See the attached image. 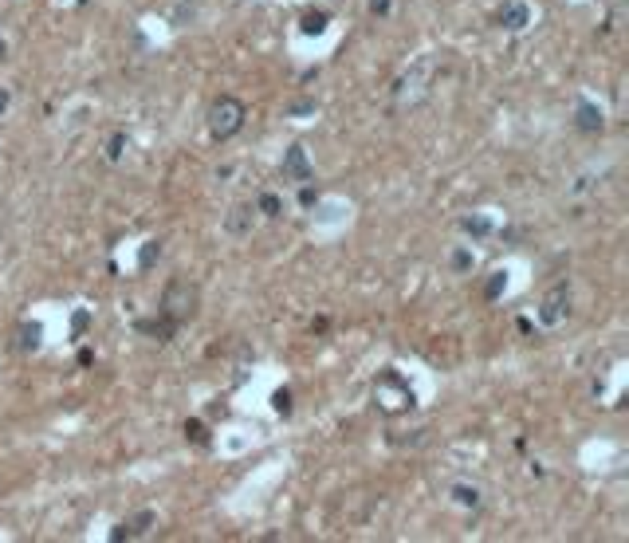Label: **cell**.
Here are the masks:
<instances>
[{"mask_svg": "<svg viewBox=\"0 0 629 543\" xmlns=\"http://www.w3.org/2000/svg\"><path fill=\"white\" fill-rule=\"evenodd\" d=\"M154 519H157L154 512H150V508H142V512H134L130 519H122L118 528L110 531V540H114V543H122V540H142L145 531L154 528Z\"/></svg>", "mask_w": 629, "mask_h": 543, "instance_id": "obj_5", "label": "cell"}, {"mask_svg": "<svg viewBox=\"0 0 629 543\" xmlns=\"http://www.w3.org/2000/svg\"><path fill=\"white\" fill-rule=\"evenodd\" d=\"M185 441H193V445L205 449V445H209V429H205V422H185Z\"/></svg>", "mask_w": 629, "mask_h": 543, "instance_id": "obj_17", "label": "cell"}, {"mask_svg": "<svg viewBox=\"0 0 629 543\" xmlns=\"http://www.w3.org/2000/svg\"><path fill=\"white\" fill-rule=\"evenodd\" d=\"M370 12H374V16H386L389 12V0H370Z\"/></svg>", "mask_w": 629, "mask_h": 543, "instance_id": "obj_26", "label": "cell"}, {"mask_svg": "<svg viewBox=\"0 0 629 543\" xmlns=\"http://www.w3.org/2000/svg\"><path fill=\"white\" fill-rule=\"evenodd\" d=\"M472 268V252L468 248H457V252H452V272H468Z\"/></svg>", "mask_w": 629, "mask_h": 543, "instance_id": "obj_20", "label": "cell"}, {"mask_svg": "<svg viewBox=\"0 0 629 543\" xmlns=\"http://www.w3.org/2000/svg\"><path fill=\"white\" fill-rule=\"evenodd\" d=\"M256 225V209L252 205H232V213L224 217V232L229 236H248Z\"/></svg>", "mask_w": 629, "mask_h": 543, "instance_id": "obj_7", "label": "cell"}, {"mask_svg": "<svg viewBox=\"0 0 629 543\" xmlns=\"http://www.w3.org/2000/svg\"><path fill=\"white\" fill-rule=\"evenodd\" d=\"M44 343V327L39 323H24L20 327V350H39Z\"/></svg>", "mask_w": 629, "mask_h": 543, "instance_id": "obj_12", "label": "cell"}, {"mask_svg": "<svg viewBox=\"0 0 629 543\" xmlns=\"http://www.w3.org/2000/svg\"><path fill=\"white\" fill-rule=\"evenodd\" d=\"M8 107H12V95H8V87H0V119L8 114Z\"/></svg>", "mask_w": 629, "mask_h": 543, "instance_id": "obj_23", "label": "cell"}, {"mask_svg": "<svg viewBox=\"0 0 629 543\" xmlns=\"http://www.w3.org/2000/svg\"><path fill=\"white\" fill-rule=\"evenodd\" d=\"M374 402H378V410L389 413V417H398V413H405V410H413V406H417L409 382H405L398 370H382V374H378V382H374Z\"/></svg>", "mask_w": 629, "mask_h": 543, "instance_id": "obj_2", "label": "cell"}, {"mask_svg": "<svg viewBox=\"0 0 629 543\" xmlns=\"http://www.w3.org/2000/svg\"><path fill=\"white\" fill-rule=\"evenodd\" d=\"M460 229L472 232V236H488V232H492V221L488 217H464L460 221Z\"/></svg>", "mask_w": 629, "mask_h": 543, "instance_id": "obj_16", "label": "cell"}, {"mask_svg": "<svg viewBox=\"0 0 629 543\" xmlns=\"http://www.w3.org/2000/svg\"><path fill=\"white\" fill-rule=\"evenodd\" d=\"M299 201H303V209H311L314 201H319V193H314L311 185H303V193H299Z\"/></svg>", "mask_w": 629, "mask_h": 543, "instance_id": "obj_22", "label": "cell"}, {"mask_svg": "<svg viewBox=\"0 0 629 543\" xmlns=\"http://www.w3.org/2000/svg\"><path fill=\"white\" fill-rule=\"evenodd\" d=\"M197 303H201V291H197V284H189L185 276H177V279H170V284H166V291H161V307H157V311L181 327V323H189V319L197 315Z\"/></svg>", "mask_w": 629, "mask_h": 543, "instance_id": "obj_1", "label": "cell"}, {"mask_svg": "<svg viewBox=\"0 0 629 543\" xmlns=\"http://www.w3.org/2000/svg\"><path fill=\"white\" fill-rule=\"evenodd\" d=\"M122 146H126V138H122V134H114V138H110V150H107L110 162H118V157H122Z\"/></svg>", "mask_w": 629, "mask_h": 543, "instance_id": "obj_21", "label": "cell"}, {"mask_svg": "<svg viewBox=\"0 0 629 543\" xmlns=\"http://www.w3.org/2000/svg\"><path fill=\"white\" fill-rule=\"evenodd\" d=\"M244 119H248V107H244L236 95H220L213 107H209V134L217 142H229L244 130Z\"/></svg>", "mask_w": 629, "mask_h": 543, "instance_id": "obj_3", "label": "cell"}, {"mask_svg": "<svg viewBox=\"0 0 629 543\" xmlns=\"http://www.w3.org/2000/svg\"><path fill=\"white\" fill-rule=\"evenodd\" d=\"M283 178L287 181H311L314 169L311 162H307V150L303 146H287V154H283Z\"/></svg>", "mask_w": 629, "mask_h": 543, "instance_id": "obj_6", "label": "cell"}, {"mask_svg": "<svg viewBox=\"0 0 629 543\" xmlns=\"http://www.w3.org/2000/svg\"><path fill=\"white\" fill-rule=\"evenodd\" d=\"M567 311H570V288L567 284H555V288L543 295V303H539V323L555 327V323L567 319Z\"/></svg>", "mask_w": 629, "mask_h": 543, "instance_id": "obj_4", "label": "cell"}, {"mask_svg": "<svg viewBox=\"0 0 629 543\" xmlns=\"http://www.w3.org/2000/svg\"><path fill=\"white\" fill-rule=\"evenodd\" d=\"M4 55H8V44H4V40H0V60H4Z\"/></svg>", "mask_w": 629, "mask_h": 543, "instance_id": "obj_27", "label": "cell"}, {"mask_svg": "<svg viewBox=\"0 0 629 543\" xmlns=\"http://www.w3.org/2000/svg\"><path fill=\"white\" fill-rule=\"evenodd\" d=\"M452 500H457L460 508H476L480 504V488H476V484H457V488H452Z\"/></svg>", "mask_w": 629, "mask_h": 543, "instance_id": "obj_13", "label": "cell"}, {"mask_svg": "<svg viewBox=\"0 0 629 543\" xmlns=\"http://www.w3.org/2000/svg\"><path fill=\"white\" fill-rule=\"evenodd\" d=\"M499 24L508 28V32H523V28L531 24V12H527V4H523V0H508V4L499 8Z\"/></svg>", "mask_w": 629, "mask_h": 543, "instance_id": "obj_9", "label": "cell"}, {"mask_svg": "<svg viewBox=\"0 0 629 543\" xmlns=\"http://www.w3.org/2000/svg\"><path fill=\"white\" fill-rule=\"evenodd\" d=\"M574 126H578L582 134H598L605 126V119H602V110L594 107V103H586V98H582L578 110H574Z\"/></svg>", "mask_w": 629, "mask_h": 543, "instance_id": "obj_10", "label": "cell"}, {"mask_svg": "<svg viewBox=\"0 0 629 543\" xmlns=\"http://www.w3.org/2000/svg\"><path fill=\"white\" fill-rule=\"evenodd\" d=\"M327 20H330L327 12H307L299 20V32L303 36H323V32H327Z\"/></svg>", "mask_w": 629, "mask_h": 543, "instance_id": "obj_11", "label": "cell"}, {"mask_svg": "<svg viewBox=\"0 0 629 543\" xmlns=\"http://www.w3.org/2000/svg\"><path fill=\"white\" fill-rule=\"evenodd\" d=\"M504 291H508V272H492V276H488V284H484V300L492 303V300H499Z\"/></svg>", "mask_w": 629, "mask_h": 543, "instance_id": "obj_14", "label": "cell"}, {"mask_svg": "<svg viewBox=\"0 0 629 543\" xmlns=\"http://www.w3.org/2000/svg\"><path fill=\"white\" fill-rule=\"evenodd\" d=\"M138 331H142V335H150V338H157V343H170L173 335H177V323H173V319H166V315L157 311L154 319H138Z\"/></svg>", "mask_w": 629, "mask_h": 543, "instance_id": "obj_8", "label": "cell"}, {"mask_svg": "<svg viewBox=\"0 0 629 543\" xmlns=\"http://www.w3.org/2000/svg\"><path fill=\"white\" fill-rule=\"evenodd\" d=\"M311 110H314V103H311V98H299V103L291 107V114H311Z\"/></svg>", "mask_w": 629, "mask_h": 543, "instance_id": "obj_24", "label": "cell"}, {"mask_svg": "<svg viewBox=\"0 0 629 543\" xmlns=\"http://www.w3.org/2000/svg\"><path fill=\"white\" fill-rule=\"evenodd\" d=\"M272 410H276L279 417H287L291 413V390H276V394H272Z\"/></svg>", "mask_w": 629, "mask_h": 543, "instance_id": "obj_19", "label": "cell"}, {"mask_svg": "<svg viewBox=\"0 0 629 543\" xmlns=\"http://www.w3.org/2000/svg\"><path fill=\"white\" fill-rule=\"evenodd\" d=\"M87 323H91V315H87V311H79V315H75V335H83V331H87Z\"/></svg>", "mask_w": 629, "mask_h": 543, "instance_id": "obj_25", "label": "cell"}, {"mask_svg": "<svg viewBox=\"0 0 629 543\" xmlns=\"http://www.w3.org/2000/svg\"><path fill=\"white\" fill-rule=\"evenodd\" d=\"M157 256H161V241H145V248H142V256H138V268H142V272H145V268H150V264H154V260H157Z\"/></svg>", "mask_w": 629, "mask_h": 543, "instance_id": "obj_18", "label": "cell"}, {"mask_svg": "<svg viewBox=\"0 0 629 543\" xmlns=\"http://www.w3.org/2000/svg\"><path fill=\"white\" fill-rule=\"evenodd\" d=\"M256 213H264V217H283V201H279L276 193H260V201H256Z\"/></svg>", "mask_w": 629, "mask_h": 543, "instance_id": "obj_15", "label": "cell"}]
</instances>
